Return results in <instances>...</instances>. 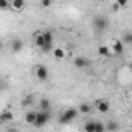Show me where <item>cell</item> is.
<instances>
[{
  "mask_svg": "<svg viewBox=\"0 0 132 132\" xmlns=\"http://www.w3.org/2000/svg\"><path fill=\"white\" fill-rule=\"evenodd\" d=\"M53 3V0H40V6L42 8H50Z\"/></svg>",
  "mask_w": 132,
  "mask_h": 132,
  "instance_id": "cb8c5ba5",
  "label": "cell"
},
{
  "mask_svg": "<svg viewBox=\"0 0 132 132\" xmlns=\"http://www.w3.org/2000/svg\"><path fill=\"white\" fill-rule=\"evenodd\" d=\"M50 107H51V101L48 98H42L39 101V109L40 110H50Z\"/></svg>",
  "mask_w": 132,
  "mask_h": 132,
  "instance_id": "9a60e30c",
  "label": "cell"
},
{
  "mask_svg": "<svg viewBox=\"0 0 132 132\" xmlns=\"http://www.w3.org/2000/svg\"><path fill=\"white\" fill-rule=\"evenodd\" d=\"M76 117H78V109H75V107H69V109H65V110L61 113L59 121H61L62 124H67V123L73 121Z\"/></svg>",
  "mask_w": 132,
  "mask_h": 132,
  "instance_id": "6da1fadb",
  "label": "cell"
},
{
  "mask_svg": "<svg viewBox=\"0 0 132 132\" xmlns=\"http://www.w3.org/2000/svg\"><path fill=\"white\" fill-rule=\"evenodd\" d=\"M53 56L57 59V61H61V59H64L65 57V51H64V48H61V47H53Z\"/></svg>",
  "mask_w": 132,
  "mask_h": 132,
  "instance_id": "7c38bea8",
  "label": "cell"
},
{
  "mask_svg": "<svg viewBox=\"0 0 132 132\" xmlns=\"http://www.w3.org/2000/svg\"><path fill=\"white\" fill-rule=\"evenodd\" d=\"M23 50V40L22 39H14L13 42H11V51L13 53H20Z\"/></svg>",
  "mask_w": 132,
  "mask_h": 132,
  "instance_id": "52a82bcc",
  "label": "cell"
},
{
  "mask_svg": "<svg viewBox=\"0 0 132 132\" xmlns=\"http://www.w3.org/2000/svg\"><path fill=\"white\" fill-rule=\"evenodd\" d=\"M73 64H75V67H76V69L82 70V69H86L87 65H89V61H87L84 56H76L75 61H73Z\"/></svg>",
  "mask_w": 132,
  "mask_h": 132,
  "instance_id": "8992f818",
  "label": "cell"
},
{
  "mask_svg": "<svg viewBox=\"0 0 132 132\" xmlns=\"http://www.w3.org/2000/svg\"><path fill=\"white\" fill-rule=\"evenodd\" d=\"M106 130V126L100 121H95V132H104Z\"/></svg>",
  "mask_w": 132,
  "mask_h": 132,
  "instance_id": "7402d4cb",
  "label": "cell"
},
{
  "mask_svg": "<svg viewBox=\"0 0 132 132\" xmlns=\"http://www.w3.org/2000/svg\"><path fill=\"white\" fill-rule=\"evenodd\" d=\"M2 47H3V44H2V40H0V50H2Z\"/></svg>",
  "mask_w": 132,
  "mask_h": 132,
  "instance_id": "4316f807",
  "label": "cell"
},
{
  "mask_svg": "<svg viewBox=\"0 0 132 132\" xmlns=\"http://www.w3.org/2000/svg\"><path fill=\"white\" fill-rule=\"evenodd\" d=\"M112 50L115 54H123L124 53V44L121 40H113L112 42Z\"/></svg>",
  "mask_w": 132,
  "mask_h": 132,
  "instance_id": "ba28073f",
  "label": "cell"
},
{
  "mask_svg": "<svg viewBox=\"0 0 132 132\" xmlns=\"http://www.w3.org/2000/svg\"><path fill=\"white\" fill-rule=\"evenodd\" d=\"M0 120H2V123H10L14 120V115L11 110H3L2 113H0Z\"/></svg>",
  "mask_w": 132,
  "mask_h": 132,
  "instance_id": "30bf717a",
  "label": "cell"
},
{
  "mask_svg": "<svg viewBox=\"0 0 132 132\" xmlns=\"http://www.w3.org/2000/svg\"><path fill=\"white\" fill-rule=\"evenodd\" d=\"M84 129H86L87 132H95V120H89V121H86Z\"/></svg>",
  "mask_w": 132,
  "mask_h": 132,
  "instance_id": "2e32d148",
  "label": "cell"
},
{
  "mask_svg": "<svg viewBox=\"0 0 132 132\" xmlns=\"http://www.w3.org/2000/svg\"><path fill=\"white\" fill-rule=\"evenodd\" d=\"M106 126V129L109 130V132H115V130H118V124L115 123V121H109L107 124H104Z\"/></svg>",
  "mask_w": 132,
  "mask_h": 132,
  "instance_id": "d6986e66",
  "label": "cell"
},
{
  "mask_svg": "<svg viewBox=\"0 0 132 132\" xmlns=\"http://www.w3.org/2000/svg\"><path fill=\"white\" fill-rule=\"evenodd\" d=\"M42 34V37H44V40H45V44H53V40H54V34H53V31H50V30H47V31H44V33H40ZM44 47V45H42Z\"/></svg>",
  "mask_w": 132,
  "mask_h": 132,
  "instance_id": "8fae6325",
  "label": "cell"
},
{
  "mask_svg": "<svg viewBox=\"0 0 132 132\" xmlns=\"http://www.w3.org/2000/svg\"><path fill=\"white\" fill-rule=\"evenodd\" d=\"M34 73H36V78L39 81H42V82H47L48 81L50 73H48V69L45 67V65H37V67L34 69Z\"/></svg>",
  "mask_w": 132,
  "mask_h": 132,
  "instance_id": "3957f363",
  "label": "cell"
},
{
  "mask_svg": "<svg viewBox=\"0 0 132 132\" xmlns=\"http://www.w3.org/2000/svg\"><path fill=\"white\" fill-rule=\"evenodd\" d=\"M0 124H2V120H0Z\"/></svg>",
  "mask_w": 132,
  "mask_h": 132,
  "instance_id": "83f0119b",
  "label": "cell"
},
{
  "mask_svg": "<svg viewBox=\"0 0 132 132\" xmlns=\"http://www.w3.org/2000/svg\"><path fill=\"white\" fill-rule=\"evenodd\" d=\"M127 2H129V0H117V3L120 5V8H124L127 5Z\"/></svg>",
  "mask_w": 132,
  "mask_h": 132,
  "instance_id": "d4e9b609",
  "label": "cell"
},
{
  "mask_svg": "<svg viewBox=\"0 0 132 132\" xmlns=\"http://www.w3.org/2000/svg\"><path fill=\"white\" fill-rule=\"evenodd\" d=\"M123 44H126V45H130V44H132V33H130V31H126V33H124V36H123Z\"/></svg>",
  "mask_w": 132,
  "mask_h": 132,
  "instance_id": "e0dca14e",
  "label": "cell"
},
{
  "mask_svg": "<svg viewBox=\"0 0 132 132\" xmlns=\"http://www.w3.org/2000/svg\"><path fill=\"white\" fill-rule=\"evenodd\" d=\"M8 8H10V2H8V0H0V10L5 11Z\"/></svg>",
  "mask_w": 132,
  "mask_h": 132,
  "instance_id": "603a6c76",
  "label": "cell"
},
{
  "mask_svg": "<svg viewBox=\"0 0 132 132\" xmlns=\"http://www.w3.org/2000/svg\"><path fill=\"white\" fill-rule=\"evenodd\" d=\"M36 115H37V112H36V110H28V112L25 113V123L33 124V123H34V120H36Z\"/></svg>",
  "mask_w": 132,
  "mask_h": 132,
  "instance_id": "4fadbf2b",
  "label": "cell"
},
{
  "mask_svg": "<svg viewBox=\"0 0 132 132\" xmlns=\"http://www.w3.org/2000/svg\"><path fill=\"white\" fill-rule=\"evenodd\" d=\"M10 6L14 11H23V8H25V0H13V2L10 3Z\"/></svg>",
  "mask_w": 132,
  "mask_h": 132,
  "instance_id": "9c48e42d",
  "label": "cell"
},
{
  "mask_svg": "<svg viewBox=\"0 0 132 132\" xmlns=\"http://www.w3.org/2000/svg\"><path fill=\"white\" fill-rule=\"evenodd\" d=\"M48 121H50V110H39L33 124H34L36 127H42V126H45Z\"/></svg>",
  "mask_w": 132,
  "mask_h": 132,
  "instance_id": "7a4b0ae2",
  "label": "cell"
},
{
  "mask_svg": "<svg viewBox=\"0 0 132 132\" xmlns=\"http://www.w3.org/2000/svg\"><path fill=\"white\" fill-rule=\"evenodd\" d=\"M107 20H106V17H103V16H96L95 19H93V27H95V30L96 31H104L106 28H107Z\"/></svg>",
  "mask_w": 132,
  "mask_h": 132,
  "instance_id": "277c9868",
  "label": "cell"
},
{
  "mask_svg": "<svg viewBox=\"0 0 132 132\" xmlns=\"http://www.w3.org/2000/svg\"><path fill=\"white\" fill-rule=\"evenodd\" d=\"M112 8H113V11H118V10H120V5H118V3H117V2H115V5H113V6H112Z\"/></svg>",
  "mask_w": 132,
  "mask_h": 132,
  "instance_id": "484cf974",
  "label": "cell"
},
{
  "mask_svg": "<svg viewBox=\"0 0 132 132\" xmlns=\"http://www.w3.org/2000/svg\"><path fill=\"white\" fill-rule=\"evenodd\" d=\"M33 101H34V96H33V95H27V98L23 100V103H22V104H23L25 107H28V106H31V104H33Z\"/></svg>",
  "mask_w": 132,
  "mask_h": 132,
  "instance_id": "44dd1931",
  "label": "cell"
},
{
  "mask_svg": "<svg viewBox=\"0 0 132 132\" xmlns=\"http://www.w3.org/2000/svg\"><path fill=\"white\" fill-rule=\"evenodd\" d=\"M92 110V107H90V104H87V103H82L81 106H79V109H78V112H81V113H89Z\"/></svg>",
  "mask_w": 132,
  "mask_h": 132,
  "instance_id": "ac0fdd59",
  "label": "cell"
},
{
  "mask_svg": "<svg viewBox=\"0 0 132 132\" xmlns=\"http://www.w3.org/2000/svg\"><path fill=\"white\" fill-rule=\"evenodd\" d=\"M45 44V40H44V37H42V34H40V31H37V34H36V45L39 47V48H42V45Z\"/></svg>",
  "mask_w": 132,
  "mask_h": 132,
  "instance_id": "ffe728a7",
  "label": "cell"
},
{
  "mask_svg": "<svg viewBox=\"0 0 132 132\" xmlns=\"http://www.w3.org/2000/svg\"><path fill=\"white\" fill-rule=\"evenodd\" d=\"M98 54L103 56V57H109L110 56V48L107 45H100L98 47Z\"/></svg>",
  "mask_w": 132,
  "mask_h": 132,
  "instance_id": "5bb4252c",
  "label": "cell"
},
{
  "mask_svg": "<svg viewBox=\"0 0 132 132\" xmlns=\"http://www.w3.org/2000/svg\"><path fill=\"white\" fill-rule=\"evenodd\" d=\"M95 107H96V110H98V112L106 113V112L109 110L110 104H109V101H106V100H98V101L95 103Z\"/></svg>",
  "mask_w": 132,
  "mask_h": 132,
  "instance_id": "5b68a950",
  "label": "cell"
}]
</instances>
